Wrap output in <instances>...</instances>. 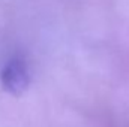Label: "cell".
<instances>
[{
  "label": "cell",
  "instance_id": "obj_1",
  "mask_svg": "<svg viewBox=\"0 0 129 127\" xmlns=\"http://www.w3.org/2000/svg\"><path fill=\"white\" fill-rule=\"evenodd\" d=\"M0 81L3 88L12 96H20L26 91L30 82L27 64L21 58H12L3 66L0 72Z\"/></svg>",
  "mask_w": 129,
  "mask_h": 127
}]
</instances>
